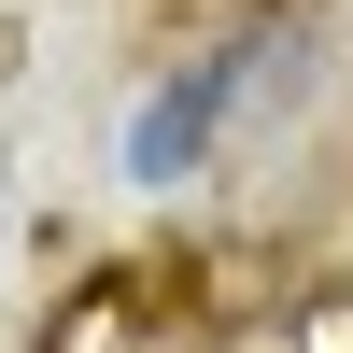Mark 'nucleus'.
Masks as SVG:
<instances>
[{
	"instance_id": "obj_1",
	"label": "nucleus",
	"mask_w": 353,
	"mask_h": 353,
	"mask_svg": "<svg viewBox=\"0 0 353 353\" xmlns=\"http://www.w3.org/2000/svg\"><path fill=\"white\" fill-rule=\"evenodd\" d=\"M226 99H241V57H212L198 85H170V99H156V113L128 128V170H141V184H170V170H198V141L226 128Z\"/></svg>"
}]
</instances>
